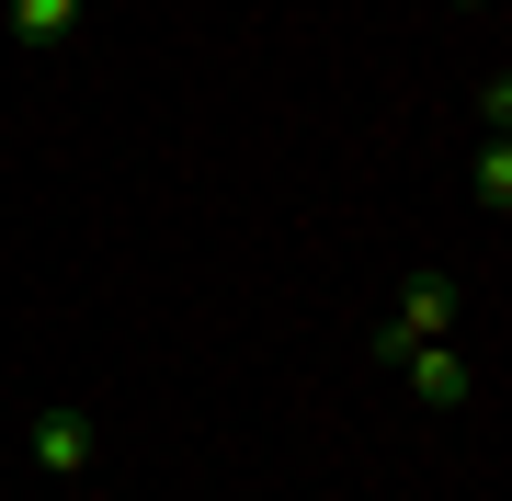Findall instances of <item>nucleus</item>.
Here are the masks:
<instances>
[{
  "instance_id": "nucleus-1",
  "label": "nucleus",
  "mask_w": 512,
  "mask_h": 501,
  "mask_svg": "<svg viewBox=\"0 0 512 501\" xmlns=\"http://www.w3.org/2000/svg\"><path fill=\"white\" fill-rule=\"evenodd\" d=\"M456 274H410L399 285V308H387V331H376V353L399 365V353H421V342H456Z\"/></svg>"
},
{
  "instance_id": "nucleus-2",
  "label": "nucleus",
  "mask_w": 512,
  "mask_h": 501,
  "mask_svg": "<svg viewBox=\"0 0 512 501\" xmlns=\"http://www.w3.org/2000/svg\"><path fill=\"white\" fill-rule=\"evenodd\" d=\"M399 376H410V399H421V410H467V399H478V365H467L456 342H421V353H399Z\"/></svg>"
},
{
  "instance_id": "nucleus-3",
  "label": "nucleus",
  "mask_w": 512,
  "mask_h": 501,
  "mask_svg": "<svg viewBox=\"0 0 512 501\" xmlns=\"http://www.w3.org/2000/svg\"><path fill=\"white\" fill-rule=\"evenodd\" d=\"M92 456H103L92 410H35V467H46V479H80Z\"/></svg>"
},
{
  "instance_id": "nucleus-4",
  "label": "nucleus",
  "mask_w": 512,
  "mask_h": 501,
  "mask_svg": "<svg viewBox=\"0 0 512 501\" xmlns=\"http://www.w3.org/2000/svg\"><path fill=\"white\" fill-rule=\"evenodd\" d=\"M12 35L23 46H69L80 35V0H12Z\"/></svg>"
},
{
  "instance_id": "nucleus-5",
  "label": "nucleus",
  "mask_w": 512,
  "mask_h": 501,
  "mask_svg": "<svg viewBox=\"0 0 512 501\" xmlns=\"http://www.w3.org/2000/svg\"><path fill=\"white\" fill-rule=\"evenodd\" d=\"M467 194L490 205V217H512V137H490V149H478V171H467Z\"/></svg>"
},
{
  "instance_id": "nucleus-6",
  "label": "nucleus",
  "mask_w": 512,
  "mask_h": 501,
  "mask_svg": "<svg viewBox=\"0 0 512 501\" xmlns=\"http://www.w3.org/2000/svg\"><path fill=\"white\" fill-rule=\"evenodd\" d=\"M467 12H478V0H467Z\"/></svg>"
}]
</instances>
